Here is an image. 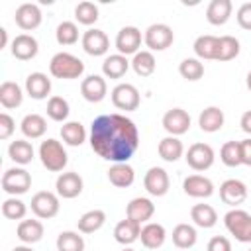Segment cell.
<instances>
[{
	"mask_svg": "<svg viewBox=\"0 0 251 251\" xmlns=\"http://www.w3.org/2000/svg\"><path fill=\"white\" fill-rule=\"evenodd\" d=\"M49 73L55 78H78L84 73V63L71 53H57L49 61Z\"/></svg>",
	"mask_w": 251,
	"mask_h": 251,
	"instance_id": "2",
	"label": "cell"
},
{
	"mask_svg": "<svg viewBox=\"0 0 251 251\" xmlns=\"http://www.w3.org/2000/svg\"><path fill=\"white\" fill-rule=\"evenodd\" d=\"M182 143H180V139H176L175 135H169V137H163L161 141H159V155H161V159H165V161H169V163H175V161H178L180 157H182Z\"/></svg>",
	"mask_w": 251,
	"mask_h": 251,
	"instance_id": "33",
	"label": "cell"
},
{
	"mask_svg": "<svg viewBox=\"0 0 251 251\" xmlns=\"http://www.w3.org/2000/svg\"><path fill=\"white\" fill-rule=\"evenodd\" d=\"M25 90L33 100H43L51 92V78L43 73H31L25 78Z\"/></svg>",
	"mask_w": 251,
	"mask_h": 251,
	"instance_id": "21",
	"label": "cell"
},
{
	"mask_svg": "<svg viewBox=\"0 0 251 251\" xmlns=\"http://www.w3.org/2000/svg\"><path fill=\"white\" fill-rule=\"evenodd\" d=\"M108 178L118 188H127L135 180V173L127 163H114L108 171Z\"/></svg>",
	"mask_w": 251,
	"mask_h": 251,
	"instance_id": "22",
	"label": "cell"
},
{
	"mask_svg": "<svg viewBox=\"0 0 251 251\" xmlns=\"http://www.w3.org/2000/svg\"><path fill=\"white\" fill-rule=\"evenodd\" d=\"M108 47H110V39H108V35L102 29L92 27V29L84 31V35H82V49L88 55H92V57L104 55L108 51Z\"/></svg>",
	"mask_w": 251,
	"mask_h": 251,
	"instance_id": "13",
	"label": "cell"
},
{
	"mask_svg": "<svg viewBox=\"0 0 251 251\" xmlns=\"http://www.w3.org/2000/svg\"><path fill=\"white\" fill-rule=\"evenodd\" d=\"M178 73H180V76L182 78H186V80H198V78H202V75H204V65L198 61V59H184L180 65H178Z\"/></svg>",
	"mask_w": 251,
	"mask_h": 251,
	"instance_id": "45",
	"label": "cell"
},
{
	"mask_svg": "<svg viewBox=\"0 0 251 251\" xmlns=\"http://www.w3.org/2000/svg\"><path fill=\"white\" fill-rule=\"evenodd\" d=\"M6 41H8V35H6V29L0 27V49L6 47Z\"/></svg>",
	"mask_w": 251,
	"mask_h": 251,
	"instance_id": "52",
	"label": "cell"
},
{
	"mask_svg": "<svg viewBox=\"0 0 251 251\" xmlns=\"http://www.w3.org/2000/svg\"><path fill=\"white\" fill-rule=\"evenodd\" d=\"M239 53V41L231 35H222L218 41V57L216 61H229L235 59Z\"/></svg>",
	"mask_w": 251,
	"mask_h": 251,
	"instance_id": "40",
	"label": "cell"
},
{
	"mask_svg": "<svg viewBox=\"0 0 251 251\" xmlns=\"http://www.w3.org/2000/svg\"><path fill=\"white\" fill-rule=\"evenodd\" d=\"M173 243L178 249H190L196 243V229L188 224H178L173 229Z\"/></svg>",
	"mask_w": 251,
	"mask_h": 251,
	"instance_id": "38",
	"label": "cell"
},
{
	"mask_svg": "<svg viewBox=\"0 0 251 251\" xmlns=\"http://www.w3.org/2000/svg\"><path fill=\"white\" fill-rule=\"evenodd\" d=\"M190 218L198 227H214L218 222V214L210 204H196L190 210Z\"/></svg>",
	"mask_w": 251,
	"mask_h": 251,
	"instance_id": "29",
	"label": "cell"
},
{
	"mask_svg": "<svg viewBox=\"0 0 251 251\" xmlns=\"http://www.w3.org/2000/svg\"><path fill=\"white\" fill-rule=\"evenodd\" d=\"M241 129H243L245 133H251V110L241 116Z\"/></svg>",
	"mask_w": 251,
	"mask_h": 251,
	"instance_id": "51",
	"label": "cell"
},
{
	"mask_svg": "<svg viewBox=\"0 0 251 251\" xmlns=\"http://www.w3.org/2000/svg\"><path fill=\"white\" fill-rule=\"evenodd\" d=\"M224 224L237 241H251V216L245 210H229L224 216Z\"/></svg>",
	"mask_w": 251,
	"mask_h": 251,
	"instance_id": "4",
	"label": "cell"
},
{
	"mask_svg": "<svg viewBox=\"0 0 251 251\" xmlns=\"http://www.w3.org/2000/svg\"><path fill=\"white\" fill-rule=\"evenodd\" d=\"M127 69H129V61L120 53L106 57L104 63H102V73L108 78H122L127 73Z\"/></svg>",
	"mask_w": 251,
	"mask_h": 251,
	"instance_id": "27",
	"label": "cell"
},
{
	"mask_svg": "<svg viewBox=\"0 0 251 251\" xmlns=\"http://www.w3.org/2000/svg\"><path fill=\"white\" fill-rule=\"evenodd\" d=\"M220 159L227 167H237L241 165V147L239 141H226L220 149Z\"/></svg>",
	"mask_w": 251,
	"mask_h": 251,
	"instance_id": "41",
	"label": "cell"
},
{
	"mask_svg": "<svg viewBox=\"0 0 251 251\" xmlns=\"http://www.w3.org/2000/svg\"><path fill=\"white\" fill-rule=\"evenodd\" d=\"M139 45H141V31L137 27L126 25V27H122L118 31V35H116V49L120 51V55H124V57L131 55V53L135 55Z\"/></svg>",
	"mask_w": 251,
	"mask_h": 251,
	"instance_id": "11",
	"label": "cell"
},
{
	"mask_svg": "<svg viewBox=\"0 0 251 251\" xmlns=\"http://www.w3.org/2000/svg\"><path fill=\"white\" fill-rule=\"evenodd\" d=\"M8 155H10V159H12L14 163H18V165H27V163H31V159H33V147H31L29 141L16 139V141L10 143Z\"/></svg>",
	"mask_w": 251,
	"mask_h": 251,
	"instance_id": "34",
	"label": "cell"
},
{
	"mask_svg": "<svg viewBox=\"0 0 251 251\" xmlns=\"http://www.w3.org/2000/svg\"><path fill=\"white\" fill-rule=\"evenodd\" d=\"M249 251H251V249H249Z\"/></svg>",
	"mask_w": 251,
	"mask_h": 251,
	"instance_id": "56",
	"label": "cell"
},
{
	"mask_svg": "<svg viewBox=\"0 0 251 251\" xmlns=\"http://www.w3.org/2000/svg\"><path fill=\"white\" fill-rule=\"evenodd\" d=\"M25 204L20 200V198H16V196H12V198H6L4 202H2V214H4V218H8V220H22L24 216H25Z\"/></svg>",
	"mask_w": 251,
	"mask_h": 251,
	"instance_id": "46",
	"label": "cell"
},
{
	"mask_svg": "<svg viewBox=\"0 0 251 251\" xmlns=\"http://www.w3.org/2000/svg\"><path fill=\"white\" fill-rule=\"evenodd\" d=\"M37 39L27 35V33H20L14 37L12 41V55L20 61H29L37 55Z\"/></svg>",
	"mask_w": 251,
	"mask_h": 251,
	"instance_id": "19",
	"label": "cell"
},
{
	"mask_svg": "<svg viewBox=\"0 0 251 251\" xmlns=\"http://www.w3.org/2000/svg\"><path fill=\"white\" fill-rule=\"evenodd\" d=\"M2 190L16 196V194H25L31 186V175L22 169V167H14V169H8L4 175H2Z\"/></svg>",
	"mask_w": 251,
	"mask_h": 251,
	"instance_id": "5",
	"label": "cell"
},
{
	"mask_svg": "<svg viewBox=\"0 0 251 251\" xmlns=\"http://www.w3.org/2000/svg\"><path fill=\"white\" fill-rule=\"evenodd\" d=\"M198 126H200L202 131H208V133H214V131L222 129V126H224V112L218 106L204 108L200 118H198Z\"/></svg>",
	"mask_w": 251,
	"mask_h": 251,
	"instance_id": "24",
	"label": "cell"
},
{
	"mask_svg": "<svg viewBox=\"0 0 251 251\" xmlns=\"http://www.w3.org/2000/svg\"><path fill=\"white\" fill-rule=\"evenodd\" d=\"M14 120L8 114H0V139H8L14 131Z\"/></svg>",
	"mask_w": 251,
	"mask_h": 251,
	"instance_id": "49",
	"label": "cell"
},
{
	"mask_svg": "<svg viewBox=\"0 0 251 251\" xmlns=\"http://www.w3.org/2000/svg\"><path fill=\"white\" fill-rule=\"evenodd\" d=\"M169 175L163 167H151L143 176V186L151 196H163L169 190Z\"/></svg>",
	"mask_w": 251,
	"mask_h": 251,
	"instance_id": "10",
	"label": "cell"
},
{
	"mask_svg": "<svg viewBox=\"0 0 251 251\" xmlns=\"http://www.w3.org/2000/svg\"><path fill=\"white\" fill-rule=\"evenodd\" d=\"M165 237H167V231L161 224H147L141 227V233H139V239L147 249H159L165 243Z\"/></svg>",
	"mask_w": 251,
	"mask_h": 251,
	"instance_id": "25",
	"label": "cell"
},
{
	"mask_svg": "<svg viewBox=\"0 0 251 251\" xmlns=\"http://www.w3.org/2000/svg\"><path fill=\"white\" fill-rule=\"evenodd\" d=\"M231 16V2L229 0H212L206 10V18L214 25H222Z\"/></svg>",
	"mask_w": 251,
	"mask_h": 251,
	"instance_id": "26",
	"label": "cell"
},
{
	"mask_svg": "<svg viewBox=\"0 0 251 251\" xmlns=\"http://www.w3.org/2000/svg\"><path fill=\"white\" fill-rule=\"evenodd\" d=\"M18 237L24 243H37L43 237V224L39 220H22L18 224Z\"/></svg>",
	"mask_w": 251,
	"mask_h": 251,
	"instance_id": "28",
	"label": "cell"
},
{
	"mask_svg": "<svg viewBox=\"0 0 251 251\" xmlns=\"http://www.w3.org/2000/svg\"><path fill=\"white\" fill-rule=\"evenodd\" d=\"M24 100V94H22V88L12 82V80H6L0 84V104L4 108H18Z\"/></svg>",
	"mask_w": 251,
	"mask_h": 251,
	"instance_id": "30",
	"label": "cell"
},
{
	"mask_svg": "<svg viewBox=\"0 0 251 251\" xmlns=\"http://www.w3.org/2000/svg\"><path fill=\"white\" fill-rule=\"evenodd\" d=\"M139 133L135 124L122 114L98 116L90 126V147L92 151L112 163H127L137 151Z\"/></svg>",
	"mask_w": 251,
	"mask_h": 251,
	"instance_id": "1",
	"label": "cell"
},
{
	"mask_svg": "<svg viewBox=\"0 0 251 251\" xmlns=\"http://www.w3.org/2000/svg\"><path fill=\"white\" fill-rule=\"evenodd\" d=\"M31 212L37 218H41V220L55 218L57 212H59V198H57V194H53L49 190L35 192L31 196Z\"/></svg>",
	"mask_w": 251,
	"mask_h": 251,
	"instance_id": "6",
	"label": "cell"
},
{
	"mask_svg": "<svg viewBox=\"0 0 251 251\" xmlns=\"http://www.w3.org/2000/svg\"><path fill=\"white\" fill-rule=\"evenodd\" d=\"M55 188H57V194L61 198H75L82 192V178L75 171L61 173L57 182H55Z\"/></svg>",
	"mask_w": 251,
	"mask_h": 251,
	"instance_id": "15",
	"label": "cell"
},
{
	"mask_svg": "<svg viewBox=\"0 0 251 251\" xmlns=\"http://www.w3.org/2000/svg\"><path fill=\"white\" fill-rule=\"evenodd\" d=\"M75 18L78 20V24H84V25H90L98 20V6L94 2H80L76 8H75Z\"/></svg>",
	"mask_w": 251,
	"mask_h": 251,
	"instance_id": "44",
	"label": "cell"
},
{
	"mask_svg": "<svg viewBox=\"0 0 251 251\" xmlns=\"http://www.w3.org/2000/svg\"><path fill=\"white\" fill-rule=\"evenodd\" d=\"M39 159H41L43 167L47 171H53V173L63 171L65 165H67V161H69L65 147L57 139H45V141H41V145H39Z\"/></svg>",
	"mask_w": 251,
	"mask_h": 251,
	"instance_id": "3",
	"label": "cell"
},
{
	"mask_svg": "<svg viewBox=\"0 0 251 251\" xmlns=\"http://www.w3.org/2000/svg\"><path fill=\"white\" fill-rule=\"evenodd\" d=\"M61 137H63V141H65L67 145L78 147V145L84 143L86 131H84V127H82L80 122H67V124H63V127H61Z\"/></svg>",
	"mask_w": 251,
	"mask_h": 251,
	"instance_id": "32",
	"label": "cell"
},
{
	"mask_svg": "<svg viewBox=\"0 0 251 251\" xmlns=\"http://www.w3.org/2000/svg\"><path fill=\"white\" fill-rule=\"evenodd\" d=\"M12 251H33L31 247H25V245H20V247H14Z\"/></svg>",
	"mask_w": 251,
	"mask_h": 251,
	"instance_id": "53",
	"label": "cell"
},
{
	"mask_svg": "<svg viewBox=\"0 0 251 251\" xmlns=\"http://www.w3.org/2000/svg\"><path fill=\"white\" fill-rule=\"evenodd\" d=\"M55 37H57V43L59 45H73V43H76V39H78V27H76V24L75 22H61L57 25Z\"/></svg>",
	"mask_w": 251,
	"mask_h": 251,
	"instance_id": "42",
	"label": "cell"
},
{
	"mask_svg": "<svg viewBox=\"0 0 251 251\" xmlns=\"http://www.w3.org/2000/svg\"><path fill=\"white\" fill-rule=\"evenodd\" d=\"M143 39H145V45L151 51H163V49L171 47L175 35H173V29L167 24H153V25L147 27Z\"/></svg>",
	"mask_w": 251,
	"mask_h": 251,
	"instance_id": "7",
	"label": "cell"
},
{
	"mask_svg": "<svg viewBox=\"0 0 251 251\" xmlns=\"http://www.w3.org/2000/svg\"><path fill=\"white\" fill-rule=\"evenodd\" d=\"M106 90H108L106 80L100 75H90V76H86L80 82V94L88 102H100V100H104Z\"/></svg>",
	"mask_w": 251,
	"mask_h": 251,
	"instance_id": "17",
	"label": "cell"
},
{
	"mask_svg": "<svg viewBox=\"0 0 251 251\" xmlns=\"http://www.w3.org/2000/svg\"><path fill=\"white\" fill-rule=\"evenodd\" d=\"M237 24L243 29H251V2H245L237 10Z\"/></svg>",
	"mask_w": 251,
	"mask_h": 251,
	"instance_id": "47",
	"label": "cell"
},
{
	"mask_svg": "<svg viewBox=\"0 0 251 251\" xmlns=\"http://www.w3.org/2000/svg\"><path fill=\"white\" fill-rule=\"evenodd\" d=\"M122 251H133V249H129V247H124V249H122Z\"/></svg>",
	"mask_w": 251,
	"mask_h": 251,
	"instance_id": "55",
	"label": "cell"
},
{
	"mask_svg": "<svg viewBox=\"0 0 251 251\" xmlns=\"http://www.w3.org/2000/svg\"><path fill=\"white\" fill-rule=\"evenodd\" d=\"M208 251H231V243L224 235H216L208 241Z\"/></svg>",
	"mask_w": 251,
	"mask_h": 251,
	"instance_id": "48",
	"label": "cell"
},
{
	"mask_svg": "<svg viewBox=\"0 0 251 251\" xmlns=\"http://www.w3.org/2000/svg\"><path fill=\"white\" fill-rule=\"evenodd\" d=\"M104 222H106V214L102 210H90L78 218V231L94 233L104 226Z\"/></svg>",
	"mask_w": 251,
	"mask_h": 251,
	"instance_id": "35",
	"label": "cell"
},
{
	"mask_svg": "<svg viewBox=\"0 0 251 251\" xmlns=\"http://www.w3.org/2000/svg\"><path fill=\"white\" fill-rule=\"evenodd\" d=\"M139 233H141V226H139L137 222H131L129 218L118 222L116 227H114V239H116L118 243H122V245L133 243V241L139 237Z\"/></svg>",
	"mask_w": 251,
	"mask_h": 251,
	"instance_id": "23",
	"label": "cell"
},
{
	"mask_svg": "<svg viewBox=\"0 0 251 251\" xmlns=\"http://www.w3.org/2000/svg\"><path fill=\"white\" fill-rule=\"evenodd\" d=\"M163 127L171 133V135H182L188 131L190 127V116L186 110L182 108H173L163 116Z\"/></svg>",
	"mask_w": 251,
	"mask_h": 251,
	"instance_id": "12",
	"label": "cell"
},
{
	"mask_svg": "<svg viewBox=\"0 0 251 251\" xmlns=\"http://www.w3.org/2000/svg\"><path fill=\"white\" fill-rule=\"evenodd\" d=\"M45 129H47V122H45V118L39 116V114H27V116L22 120V131H24V135L29 137V139L41 137V135L45 133Z\"/></svg>",
	"mask_w": 251,
	"mask_h": 251,
	"instance_id": "31",
	"label": "cell"
},
{
	"mask_svg": "<svg viewBox=\"0 0 251 251\" xmlns=\"http://www.w3.org/2000/svg\"><path fill=\"white\" fill-rule=\"evenodd\" d=\"M182 188L192 198H208L214 192L212 180L206 178V176H202V175H190V176H186L184 182H182Z\"/></svg>",
	"mask_w": 251,
	"mask_h": 251,
	"instance_id": "18",
	"label": "cell"
},
{
	"mask_svg": "<svg viewBox=\"0 0 251 251\" xmlns=\"http://www.w3.org/2000/svg\"><path fill=\"white\" fill-rule=\"evenodd\" d=\"M57 251H84V239L76 231H61L57 237Z\"/></svg>",
	"mask_w": 251,
	"mask_h": 251,
	"instance_id": "39",
	"label": "cell"
},
{
	"mask_svg": "<svg viewBox=\"0 0 251 251\" xmlns=\"http://www.w3.org/2000/svg\"><path fill=\"white\" fill-rule=\"evenodd\" d=\"M131 67H133L135 75H139V76H149V75H153V71H155V67H157V61H155V57H153L151 51H137V53L133 55Z\"/></svg>",
	"mask_w": 251,
	"mask_h": 251,
	"instance_id": "37",
	"label": "cell"
},
{
	"mask_svg": "<svg viewBox=\"0 0 251 251\" xmlns=\"http://www.w3.org/2000/svg\"><path fill=\"white\" fill-rule=\"evenodd\" d=\"M186 163L194 171H206L214 163V149L208 143H194L186 151Z\"/></svg>",
	"mask_w": 251,
	"mask_h": 251,
	"instance_id": "9",
	"label": "cell"
},
{
	"mask_svg": "<svg viewBox=\"0 0 251 251\" xmlns=\"http://www.w3.org/2000/svg\"><path fill=\"white\" fill-rule=\"evenodd\" d=\"M220 198L227 206H239L247 198V186L237 178H227L220 186Z\"/></svg>",
	"mask_w": 251,
	"mask_h": 251,
	"instance_id": "14",
	"label": "cell"
},
{
	"mask_svg": "<svg viewBox=\"0 0 251 251\" xmlns=\"http://www.w3.org/2000/svg\"><path fill=\"white\" fill-rule=\"evenodd\" d=\"M155 214V204L149 200V198H133L127 208H126V216L131 220V222H137L139 226L143 222H147L151 216Z\"/></svg>",
	"mask_w": 251,
	"mask_h": 251,
	"instance_id": "20",
	"label": "cell"
},
{
	"mask_svg": "<svg viewBox=\"0 0 251 251\" xmlns=\"http://www.w3.org/2000/svg\"><path fill=\"white\" fill-rule=\"evenodd\" d=\"M47 116L55 122H65L69 116V102L61 96H51L47 102Z\"/></svg>",
	"mask_w": 251,
	"mask_h": 251,
	"instance_id": "43",
	"label": "cell"
},
{
	"mask_svg": "<svg viewBox=\"0 0 251 251\" xmlns=\"http://www.w3.org/2000/svg\"><path fill=\"white\" fill-rule=\"evenodd\" d=\"M247 88H249V90H251V71H249V73H247Z\"/></svg>",
	"mask_w": 251,
	"mask_h": 251,
	"instance_id": "54",
	"label": "cell"
},
{
	"mask_svg": "<svg viewBox=\"0 0 251 251\" xmlns=\"http://www.w3.org/2000/svg\"><path fill=\"white\" fill-rule=\"evenodd\" d=\"M239 147H241V163L251 167V139L239 141Z\"/></svg>",
	"mask_w": 251,
	"mask_h": 251,
	"instance_id": "50",
	"label": "cell"
},
{
	"mask_svg": "<svg viewBox=\"0 0 251 251\" xmlns=\"http://www.w3.org/2000/svg\"><path fill=\"white\" fill-rule=\"evenodd\" d=\"M14 20H16V24H18L22 29H25V31L35 29V27L41 24V10H39L37 4L25 2V4L18 6Z\"/></svg>",
	"mask_w": 251,
	"mask_h": 251,
	"instance_id": "16",
	"label": "cell"
},
{
	"mask_svg": "<svg viewBox=\"0 0 251 251\" xmlns=\"http://www.w3.org/2000/svg\"><path fill=\"white\" fill-rule=\"evenodd\" d=\"M112 102L118 110L133 112L139 106V90L129 82H122L112 90Z\"/></svg>",
	"mask_w": 251,
	"mask_h": 251,
	"instance_id": "8",
	"label": "cell"
},
{
	"mask_svg": "<svg viewBox=\"0 0 251 251\" xmlns=\"http://www.w3.org/2000/svg\"><path fill=\"white\" fill-rule=\"evenodd\" d=\"M218 41H220V37L200 35L194 41V53L200 59H216L218 57Z\"/></svg>",
	"mask_w": 251,
	"mask_h": 251,
	"instance_id": "36",
	"label": "cell"
}]
</instances>
